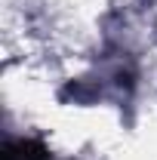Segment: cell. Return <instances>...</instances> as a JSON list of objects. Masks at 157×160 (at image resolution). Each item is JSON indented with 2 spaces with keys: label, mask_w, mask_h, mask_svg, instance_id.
<instances>
[{
  "label": "cell",
  "mask_w": 157,
  "mask_h": 160,
  "mask_svg": "<svg viewBox=\"0 0 157 160\" xmlns=\"http://www.w3.org/2000/svg\"><path fill=\"white\" fill-rule=\"evenodd\" d=\"M3 160H53V154L37 139H19V142H6Z\"/></svg>",
  "instance_id": "cell-1"
}]
</instances>
